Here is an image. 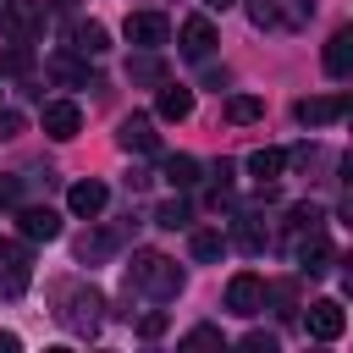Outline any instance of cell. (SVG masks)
<instances>
[{
	"instance_id": "1",
	"label": "cell",
	"mask_w": 353,
	"mask_h": 353,
	"mask_svg": "<svg viewBox=\"0 0 353 353\" xmlns=\"http://www.w3.org/2000/svg\"><path fill=\"white\" fill-rule=\"evenodd\" d=\"M127 287L143 292L149 303H171V298L182 292V270H176V259H165V254H154V248H138L132 265H127Z\"/></svg>"
},
{
	"instance_id": "2",
	"label": "cell",
	"mask_w": 353,
	"mask_h": 353,
	"mask_svg": "<svg viewBox=\"0 0 353 353\" xmlns=\"http://www.w3.org/2000/svg\"><path fill=\"white\" fill-rule=\"evenodd\" d=\"M61 325L72 331V336H94L99 331V320H105V298L94 292V287H61Z\"/></svg>"
},
{
	"instance_id": "3",
	"label": "cell",
	"mask_w": 353,
	"mask_h": 353,
	"mask_svg": "<svg viewBox=\"0 0 353 353\" xmlns=\"http://www.w3.org/2000/svg\"><path fill=\"white\" fill-rule=\"evenodd\" d=\"M248 6V22L276 33V28H309L314 17V0H243Z\"/></svg>"
},
{
	"instance_id": "4",
	"label": "cell",
	"mask_w": 353,
	"mask_h": 353,
	"mask_svg": "<svg viewBox=\"0 0 353 353\" xmlns=\"http://www.w3.org/2000/svg\"><path fill=\"white\" fill-rule=\"evenodd\" d=\"M0 33L11 44H28L44 33V0H6L0 6Z\"/></svg>"
},
{
	"instance_id": "5",
	"label": "cell",
	"mask_w": 353,
	"mask_h": 353,
	"mask_svg": "<svg viewBox=\"0 0 353 353\" xmlns=\"http://www.w3.org/2000/svg\"><path fill=\"white\" fill-rule=\"evenodd\" d=\"M33 281V254L22 243H0V292L6 298H22Z\"/></svg>"
},
{
	"instance_id": "6",
	"label": "cell",
	"mask_w": 353,
	"mask_h": 353,
	"mask_svg": "<svg viewBox=\"0 0 353 353\" xmlns=\"http://www.w3.org/2000/svg\"><path fill=\"white\" fill-rule=\"evenodd\" d=\"M292 259H298V270H303V276H325V270L336 265V248H331V237L314 226V232H298Z\"/></svg>"
},
{
	"instance_id": "7",
	"label": "cell",
	"mask_w": 353,
	"mask_h": 353,
	"mask_svg": "<svg viewBox=\"0 0 353 353\" xmlns=\"http://www.w3.org/2000/svg\"><path fill=\"white\" fill-rule=\"evenodd\" d=\"M303 331H309L314 342H336V336L347 331V309H342L336 298H314L309 314H303Z\"/></svg>"
},
{
	"instance_id": "8",
	"label": "cell",
	"mask_w": 353,
	"mask_h": 353,
	"mask_svg": "<svg viewBox=\"0 0 353 353\" xmlns=\"http://www.w3.org/2000/svg\"><path fill=\"white\" fill-rule=\"evenodd\" d=\"M226 309L243 314V320H254V314L265 309V281H259L254 270H237V276L226 281Z\"/></svg>"
},
{
	"instance_id": "9",
	"label": "cell",
	"mask_w": 353,
	"mask_h": 353,
	"mask_svg": "<svg viewBox=\"0 0 353 353\" xmlns=\"http://www.w3.org/2000/svg\"><path fill=\"white\" fill-rule=\"evenodd\" d=\"M347 94H314V99H298L292 105V116L303 121V127H331V121H342L347 116Z\"/></svg>"
},
{
	"instance_id": "10",
	"label": "cell",
	"mask_w": 353,
	"mask_h": 353,
	"mask_svg": "<svg viewBox=\"0 0 353 353\" xmlns=\"http://www.w3.org/2000/svg\"><path fill=\"white\" fill-rule=\"evenodd\" d=\"M121 33H127V44H138V50H160V44L171 39V22H165L160 11H132Z\"/></svg>"
},
{
	"instance_id": "11",
	"label": "cell",
	"mask_w": 353,
	"mask_h": 353,
	"mask_svg": "<svg viewBox=\"0 0 353 353\" xmlns=\"http://www.w3.org/2000/svg\"><path fill=\"white\" fill-rule=\"evenodd\" d=\"M39 121H44V132H50L55 143H66V138H77V132H83V110H77L72 99H50Z\"/></svg>"
},
{
	"instance_id": "12",
	"label": "cell",
	"mask_w": 353,
	"mask_h": 353,
	"mask_svg": "<svg viewBox=\"0 0 353 353\" xmlns=\"http://www.w3.org/2000/svg\"><path fill=\"white\" fill-rule=\"evenodd\" d=\"M116 143H121L127 154H154V149H160V132H154L149 116H127V121L116 127Z\"/></svg>"
},
{
	"instance_id": "13",
	"label": "cell",
	"mask_w": 353,
	"mask_h": 353,
	"mask_svg": "<svg viewBox=\"0 0 353 353\" xmlns=\"http://www.w3.org/2000/svg\"><path fill=\"white\" fill-rule=\"evenodd\" d=\"M105 204H110V188H105V182H94V176L66 188V210H72V215H83V221H94Z\"/></svg>"
},
{
	"instance_id": "14",
	"label": "cell",
	"mask_w": 353,
	"mask_h": 353,
	"mask_svg": "<svg viewBox=\"0 0 353 353\" xmlns=\"http://www.w3.org/2000/svg\"><path fill=\"white\" fill-rule=\"evenodd\" d=\"M17 221H22V237H28V243H55V237H61V215H55L50 204H22Z\"/></svg>"
},
{
	"instance_id": "15",
	"label": "cell",
	"mask_w": 353,
	"mask_h": 353,
	"mask_svg": "<svg viewBox=\"0 0 353 353\" xmlns=\"http://www.w3.org/2000/svg\"><path fill=\"white\" fill-rule=\"evenodd\" d=\"M210 50H215V22L210 17H188L182 22V55L188 61H210Z\"/></svg>"
},
{
	"instance_id": "16",
	"label": "cell",
	"mask_w": 353,
	"mask_h": 353,
	"mask_svg": "<svg viewBox=\"0 0 353 353\" xmlns=\"http://www.w3.org/2000/svg\"><path fill=\"white\" fill-rule=\"evenodd\" d=\"M325 72L331 77H347L353 72V28H336L331 44H325Z\"/></svg>"
},
{
	"instance_id": "17",
	"label": "cell",
	"mask_w": 353,
	"mask_h": 353,
	"mask_svg": "<svg viewBox=\"0 0 353 353\" xmlns=\"http://www.w3.org/2000/svg\"><path fill=\"white\" fill-rule=\"evenodd\" d=\"M165 121H188L193 116V88H182V83H160V105H154Z\"/></svg>"
},
{
	"instance_id": "18",
	"label": "cell",
	"mask_w": 353,
	"mask_h": 353,
	"mask_svg": "<svg viewBox=\"0 0 353 353\" xmlns=\"http://www.w3.org/2000/svg\"><path fill=\"white\" fill-rule=\"evenodd\" d=\"M127 77H132V83H143V88H160V83H165V61H160L154 50H143V55H132V61H127Z\"/></svg>"
},
{
	"instance_id": "19",
	"label": "cell",
	"mask_w": 353,
	"mask_h": 353,
	"mask_svg": "<svg viewBox=\"0 0 353 353\" xmlns=\"http://www.w3.org/2000/svg\"><path fill=\"white\" fill-rule=\"evenodd\" d=\"M281 171H287V154H281V149H254V154H248V176H254L259 188L276 182Z\"/></svg>"
},
{
	"instance_id": "20",
	"label": "cell",
	"mask_w": 353,
	"mask_h": 353,
	"mask_svg": "<svg viewBox=\"0 0 353 353\" xmlns=\"http://www.w3.org/2000/svg\"><path fill=\"white\" fill-rule=\"evenodd\" d=\"M72 50H77V55H105V50H110V33H105L99 22H77V28H72Z\"/></svg>"
},
{
	"instance_id": "21",
	"label": "cell",
	"mask_w": 353,
	"mask_h": 353,
	"mask_svg": "<svg viewBox=\"0 0 353 353\" xmlns=\"http://www.w3.org/2000/svg\"><path fill=\"white\" fill-rule=\"evenodd\" d=\"M116 243H121V232H83V237H77V259L94 265V259L116 254Z\"/></svg>"
},
{
	"instance_id": "22",
	"label": "cell",
	"mask_w": 353,
	"mask_h": 353,
	"mask_svg": "<svg viewBox=\"0 0 353 353\" xmlns=\"http://www.w3.org/2000/svg\"><path fill=\"white\" fill-rule=\"evenodd\" d=\"M50 77H55V83H66V88H94L88 66H83V61H72V55H55V61H50Z\"/></svg>"
},
{
	"instance_id": "23",
	"label": "cell",
	"mask_w": 353,
	"mask_h": 353,
	"mask_svg": "<svg viewBox=\"0 0 353 353\" xmlns=\"http://www.w3.org/2000/svg\"><path fill=\"white\" fill-rule=\"evenodd\" d=\"M160 176H165L171 188H193V182H199V160H193V154H165Z\"/></svg>"
},
{
	"instance_id": "24",
	"label": "cell",
	"mask_w": 353,
	"mask_h": 353,
	"mask_svg": "<svg viewBox=\"0 0 353 353\" xmlns=\"http://www.w3.org/2000/svg\"><path fill=\"white\" fill-rule=\"evenodd\" d=\"M265 116V99H254V94H232L226 99V121L232 127H248V121H259Z\"/></svg>"
},
{
	"instance_id": "25",
	"label": "cell",
	"mask_w": 353,
	"mask_h": 353,
	"mask_svg": "<svg viewBox=\"0 0 353 353\" xmlns=\"http://www.w3.org/2000/svg\"><path fill=\"white\" fill-rule=\"evenodd\" d=\"M33 72V50L28 44H6L0 50V77H28Z\"/></svg>"
},
{
	"instance_id": "26",
	"label": "cell",
	"mask_w": 353,
	"mask_h": 353,
	"mask_svg": "<svg viewBox=\"0 0 353 353\" xmlns=\"http://www.w3.org/2000/svg\"><path fill=\"white\" fill-rule=\"evenodd\" d=\"M193 221V204L188 199H165L160 210H154V226H165V232H176V226H188Z\"/></svg>"
},
{
	"instance_id": "27",
	"label": "cell",
	"mask_w": 353,
	"mask_h": 353,
	"mask_svg": "<svg viewBox=\"0 0 353 353\" xmlns=\"http://www.w3.org/2000/svg\"><path fill=\"white\" fill-rule=\"evenodd\" d=\"M265 303H276V314L292 320V309H298V287H292V281H270V287H265Z\"/></svg>"
},
{
	"instance_id": "28",
	"label": "cell",
	"mask_w": 353,
	"mask_h": 353,
	"mask_svg": "<svg viewBox=\"0 0 353 353\" xmlns=\"http://www.w3.org/2000/svg\"><path fill=\"white\" fill-rule=\"evenodd\" d=\"M237 248H243V254H259V248H265V226H259L254 215H237Z\"/></svg>"
},
{
	"instance_id": "29",
	"label": "cell",
	"mask_w": 353,
	"mask_h": 353,
	"mask_svg": "<svg viewBox=\"0 0 353 353\" xmlns=\"http://www.w3.org/2000/svg\"><path fill=\"white\" fill-rule=\"evenodd\" d=\"M188 248H193V259H204V265H210V259H221V254H226V237H221V232H193V243H188Z\"/></svg>"
},
{
	"instance_id": "30",
	"label": "cell",
	"mask_w": 353,
	"mask_h": 353,
	"mask_svg": "<svg viewBox=\"0 0 353 353\" xmlns=\"http://www.w3.org/2000/svg\"><path fill=\"white\" fill-rule=\"evenodd\" d=\"M325 221V210L320 204H292V232H314Z\"/></svg>"
},
{
	"instance_id": "31",
	"label": "cell",
	"mask_w": 353,
	"mask_h": 353,
	"mask_svg": "<svg viewBox=\"0 0 353 353\" xmlns=\"http://www.w3.org/2000/svg\"><path fill=\"white\" fill-rule=\"evenodd\" d=\"M165 325H171V314H165V309H149V314H138V336H165Z\"/></svg>"
},
{
	"instance_id": "32",
	"label": "cell",
	"mask_w": 353,
	"mask_h": 353,
	"mask_svg": "<svg viewBox=\"0 0 353 353\" xmlns=\"http://www.w3.org/2000/svg\"><path fill=\"white\" fill-rule=\"evenodd\" d=\"M182 347H221V331H215V325H193V331L182 336Z\"/></svg>"
},
{
	"instance_id": "33",
	"label": "cell",
	"mask_w": 353,
	"mask_h": 353,
	"mask_svg": "<svg viewBox=\"0 0 353 353\" xmlns=\"http://www.w3.org/2000/svg\"><path fill=\"white\" fill-rule=\"evenodd\" d=\"M243 347H248V353H276V336H270V331H248Z\"/></svg>"
},
{
	"instance_id": "34",
	"label": "cell",
	"mask_w": 353,
	"mask_h": 353,
	"mask_svg": "<svg viewBox=\"0 0 353 353\" xmlns=\"http://www.w3.org/2000/svg\"><path fill=\"white\" fill-rule=\"evenodd\" d=\"M0 204H22V176H0Z\"/></svg>"
},
{
	"instance_id": "35",
	"label": "cell",
	"mask_w": 353,
	"mask_h": 353,
	"mask_svg": "<svg viewBox=\"0 0 353 353\" xmlns=\"http://www.w3.org/2000/svg\"><path fill=\"white\" fill-rule=\"evenodd\" d=\"M22 132V116L17 110H0V138H17Z\"/></svg>"
},
{
	"instance_id": "36",
	"label": "cell",
	"mask_w": 353,
	"mask_h": 353,
	"mask_svg": "<svg viewBox=\"0 0 353 353\" xmlns=\"http://www.w3.org/2000/svg\"><path fill=\"white\" fill-rule=\"evenodd\" d=\"M215 176H221V188H215V193H226V188H232V176H237V165H232V160H221V165H215Z\"/></svg>"
},
{
	"instance_id": "37",
	"label": "cell",
	"mask_w": 353,
	"mask_h": 353,
	"mask_svg": "<svg viewBox=\"0 0 353 353\" xmlns=\"http://www.w3.org/2000/svg\"><path fill=\"white\" fill-rule=\"evenodd\" d=\"M17 347H22V336L17 331H0V353H17Z\"/></svg>"
},
{
	"instance_id": "38",
	"label": "cell",
	"mask_w": 353,
	"mask_h": 353,
	"mask_svg": "<svg viewBox=\"0 0 353 353\" xmlns=\"http://www.w3.org/2000/svg\"><path fill=\"white\" fill-rule=\"evenodd\" d=\"M50 11H66V17H72V11H77V0H50Z\"/></svg>"
},
{
	"instance_id": "39",
	"label": "cell",
	"mask_w": 353,
	"mask_h": 353,
	"mask_svg": "<svg viewBox=\"0 0 353 353\" xmlns=\"http://www.w3.org/2000/svg\"><path fill=\"white\" fill-rule=\"evenodd\" d=\"M204 6H210V11H226V6H237V0H204Z\"/></svg>"
}]
</instances>
